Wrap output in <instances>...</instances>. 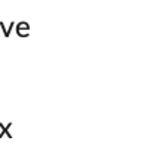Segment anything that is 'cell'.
Wrapping results in <instances>:
<instances>
[{"mask_svg": "<svg viewBox=\"0 0 153 156\" xmlns=\"http://www.w3.org/2000/svg\"><path fill=\"white\" fill-rule=\"evenodd\" d=\"M15 31L20 37H28L31 28H30V24L27 21H20V23L15 24Z\"/></svg>", "mask_w": 153, "mask_h": 156, "instance_id": "1", "label": "cell"}, {"mask_svg": "<svg viewBox=\"0 0 153 156\" xmlns=\"http://www.w3.org/2000/svg\"><path fill=\"white\" fill-rule=\"evenodd\" d=\"M11 126H12V122L11 123H8V126H6V125H3V123L0 122V138H2L3 135H6V134H8V137H9V138H12V134L9 132Z\"/></svg>", "mask_w": 153, "mask_h": 156, "instance_id": "2", "label": "cell"}]
</instances>
